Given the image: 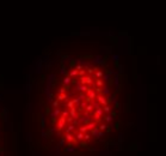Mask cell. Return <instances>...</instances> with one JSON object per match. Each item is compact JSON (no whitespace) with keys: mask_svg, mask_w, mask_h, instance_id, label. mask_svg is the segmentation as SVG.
Instances as JSON below:
<instances>
[{"mask_svg":"<svg viewBox=\"0 0 166 156\" xmlns=\"http://www.w3.org/2000/svg\"><path fill=\"white\" fill-rule=\"evenodd\" d=\"M37 116L44 136L66 154L93 150L120 118L122 70L102 49H60L36 82Z\"/></svg>","mask_w":166,"mask_h":156,"instance_id":"cell-1","label":"cell"},{"mask_svg":"<svg viewBox=\"0 0 166 156\" xmlns=\"http://www.w3.org/2000/svg\"><path fill=\"white\" fill-rule=\"evenodd\" d=\"M2 136H1V128H0V156H5L4 155V145H2Z\"/></svg>","mask_w":166,"mask_h":156,"instance_id":"cell-2","label":"cell"}]
</instances>
